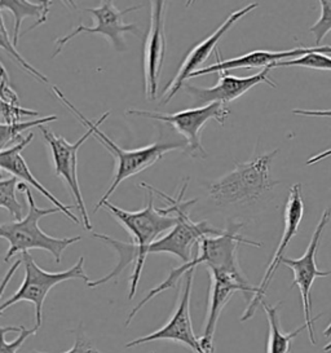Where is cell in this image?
Segmentation results:
<instances>
[{
	"label": "cell",
	"mask_w": 331,
	"mask_h": 353,
	"mask_svg": "<svg viewBox=\"0 0 331 353\" xmlns=\"http://www.w3.org/2000/svg\"><path fill=\"white\" fill-rule=\"evenodd\" d=\"M106 208L117 221L127 229V232L131 234L132 242L126 243L118 239H112L106 234L93 233L94 239H101L105 243L110 245L113 249L117 250L119 255L118 265L114 268L108 276L97 281H91L87 283L88 288H97L109 281L117 279L121 272L131 263H134V272L130 279V294L128 299L131 301L136 294L139 282L141 279V273L144 268L145 259H146V250L155 242L157 239L167 232L172 230L177 224V216L174 214H170L167 208H154V193L149 192V201L148 205L140 211H126L123 208H117L109 201L105 202L103 208Z\"/></svg>",
	"instance_id": "1"
},
{
	"label": "cell",
	"mask_w": 331,
	"mask_h": 353,
	"mask_svg": "<svg viewBox=\"0 0 331 353\" xmlns=\"http://www.w3.org/2000/svg\"><path fill=\"white\" fill-rule=\"evenodd\" d=\"M243 227L242 223H230L227 229H224V233L220 236H208L199 241L198 246V255L189 263H184L181 267L174 268L170 272V276L166 279L161 285H158L154 289L149 291V294L140 301L131 313L127 317V321L124 326H128L134 320V316L140 312V310L152 301L154 296L159 295L161 292L174 288L176 282L184 277L189 270H194L198 265L205 264L207 268H217V270H227L237 276H243L242 270L239 268L238 263V248L239 245H250L255 248H261V243L258 241H251L241 236L239 230Z\"/></svg>",
	"instance_id": "2"
},
{
	"label": "cell",
	"mask_w": 331,
	"mask_h": 353,
	"mask_svg": "<svg viewBox=\"0 0 331 353\" xmlns=\"http://www.w3.org/2000/svg\"><path fill=\"white\" fill-rule=\"evenodd\" d=\"M53 91L56 94V97L61 101L62 104L68 106L69 110H72V113L82 122L83 125H88V127L92 128L93 137L96 140H99L112 153V156L117 161V171H115V175L113 177V181H112L110 187L108 188V190L105 192V194L101 197V199L99 201V203L96 205V208L93 210V214H96L100 208H103V203L109 201V198L113 194L114 190L119 187L126 179L137 175V174H140L141 171H144L146 168L153 166L159 159H162V157L165 156L166 153L172 152V150H176V149L186 148L185 143H180V144H174V143H154V144L143 146V148H139V149H131V150L122 149L118 144H115L109 136L103 134V131L100 130V125L108 119V117L110 115V112H106L97 121L92 122L87 117H84L65 97V94H62L61 91L56 85H53Z\"/></svg>",
	"instance_id": "3"
},
{
	"label": "cell",
	"mask_w": 331,
	"mask_h": 353,
	"mask_svg": "<svg viewBox=\"0 0 331 353\" xmlns=\"http://www.w3.org/2000/svg\"><path fill=\"white\" fill-rule=\"evenodd\" d=\"M279 149H274L243 163H238L230 172L219 177L208 187V196L220 206L252 203L265 192L279 185L270 176V167Z\"/></svg>",
	"instance_id": "4"
},
{
	"label": "cell",
	"mask_w": 331,
	"mask_h": 353,
	"mask_svg": "<svg viewBox=\"0 0 331 353\" xmlns=\"http://www.w3.org/2000/svg\"><path fill=\"white\" fill-rule=\"evenodd\" d=\"M26 202H28V214L19 221H10L1 224L0 236L1 239H7L10 243V249L6 254L4 260L8 263L10 258L16 254L29 252V250L39 249L50 252L56 260V263L61 261L62 252L70 245L79 242L82 237H69V239H56L46 234L39 228V220L61 212L57 208H39L37 206L34 197L31 194L30 188L26 189Z\"/></svg>",
	"instance_id": "5"
},
{
	"label": "cell",
	"mask_w": 331,
	"mask_h": 353,
	"mask_svg": "<svg viewBox=\"0 0 331 353\" xmlns=\"http://www.w3.org/2000/svg\"><path fill=\"white\" fill-rule=\"evenodd\" d=\"M22 264L25 267L23 282L10 299L3 301L0 313L3 314L10 305L20 301H30L35 305V326L41 327L43 322V305L48 292L59 283L69 280H83L86 283L91 282L84 272V258L81 256L75 265L62 272H47L41 270L29 252L21 254Z\"/></svg>",
	"instance_id": "6"
},
{
	"label": "cell",
	"mask_w": 331,
	"mask_h": 353,
	"mask_svg": "<svg viewBox=\"0 0 331 353\" xmlns=\"http://www.w3.org/2000/svg\"><path fill=\"white\" fill-rule=\"evenodd\" d=\"M126 113L134 117L161 121L172 125L176 131L185 139L186 153L193 158L196 157L205 158L206 152L201 143V131L203 130V125L211 119L217 121L221 125H224L229 115V109L225 105L212 103L205 106L185 109L172 114L149 112V110H137V109H130Z\"/></svg>",
	"instance_id": "7"
},
{
	"label": "cell",
	"mask_w": 331,
	"mask_h": 353,
	"mask_svg": "<svg viewBox=\"0 0 331 353\" xmlns=\"http://www.w3.org/2000/svg\"><path fill=\"white\" fill-rule=\"evenodd\" d=\"M331 218V208H326L321 216L317 227L313 232V236L310 239V245L305 250L304 255L299 259H290V258H282L281 264L286 265L288 268L292 270L294 273V281L292 286H298L303 303V311H304V319H305V326L310 334V341L313 345L316 344V336H314V321L320 317L312 316V298H310V289L316 279L320 277H328L330 276L331 270H320L317 268V251L320 248L321 237L323 234V230L329 224Z\"/></svg>",
	"instance_id": "8"
},
{
	"label": "cell",
	"mask_w": 331,
	"mask_h": 353,
	"mask_svg": "<svg viewBox=\"0 0 331 353\" xmlns=\"http://www.w3.org/2000/svg\"><path fill=\"white\" fill-rule=\"evenodd\" d=\"M87 128L86 134L79 137L75 143H69L65 137L62 136L54 135L52 131H50L46 125L39 127L41 135L47 144L51 149L52 159L54 165V175L61 177L62 180L66 183V185L70 189L72 197L75 199V208H78L82 214L83 225L87 230H92V224L91 219L88 215V211L86 208L84 199H83L82 190L79 187L78 181V150L79 148L90 139L93 137V131L91 127L84 125Z\"/></svg>",
	"instance_id": "9"
},
{
	"label": "cell",
	"mask_w": 331,
	"mask_h": 353,
	"mask_svg": "<svg viewBox=\"0 0 331 353\" xmlns=\"http://www.w3.org/2000/svg\"><path fill=\"white\" fill-rule=\"evenodd\" d=\"M141 8V6H134L126 8L124 11L118 10L113 4V1H103L100 7L96 8H87L86 12H90L96 20L94 26H86V25H78L70 34L61 37L56 41V50L52 54V59L59 56L63 47L70 42L72 38L78 37L79 34H100L113 46L118 52H123L127 48L126 41L123 39L124 32L134 34L136 37L141 38V32L136 23H126L123 21V16L128 12L136 11Z\"/></svg>",
	"instance_id": "10"
},
{
	"label": "cell",
	"mask_w": 331,
	"mask_h": 353,
	"mask_svg": "<svg viewBox=\"0 0 331 353\" xmlns=\"http://www.w3.org/2000/svg\"><path fill=\"white\" fill-rule=\"evenodd\" d=\"M208 272L211 277L210 311L203 329V335L201 336V345L205 353H215L214 338L217 332V321L228 301H230L233 294L237 291L242 292L246 298H248V294L257 295L258 288L251 286L245 276H237L227 270L217 268H208Z\"/></svg>",
	"instance_id": "11"
},
{
	"label": "cell",
	"mask_w": 331,
	"mask_h": 353,
	"mask_svg": "<svg viewBox=\"0 0 331 353\" xmlns=\"http://www.w3.org/2000/svg\"><path fill=\"white\" fill-rule=\"evenodd\" d=\"M194 270H189L184 276V288L183 294L179 301V305L174 312L170 321L163 327L145 335L143 338L134 339L126 344V348H131L136 345H141L144 343L155 342V341H171V342L181 343L189 347L194 353H205L201 345V338H197L192 319H190V296H192V286H193Z\"/></svg>",
	"instance_id": "12"
},
{
	"label": "cell",
	"mask_w": 331,
	"mask_h": 353,
	"mask_svg": "<svg viewBox=\"0 0 331 353\" xmlns=\"http://www.w3.org/2000/svg\"><path fill=\"white\" fill-rule=\"evenodd\" d=\"M150 28L143 48V74L145 94L149 100L157 99L159 78L166 54V1H150Z\"/></svg>",
	"instance_id": "13"
},
{
	"label": "cell",
	"mask_w": 331,
	"mask_h": 353,
	"mask_svg": "<svg viewBox=\"0 0 331 353\" xmlns=\"http://www.w3.org/2000/svg\"><path fill=\"white\" fill-rule=\"evenodd\" d=\"M303 215H304V201H303L301 185L294 184L290 189L289 198H288L286 208H285V229H283L282 239L279 241V248L276 250L273 258L269 263L268 268L263 277L261 283L258 286V294L254 295L252 299L248 303L246 311L241 317V321H248V319H251L255 314L259 304H261L264 301V296H265L269 283L281 264L285 250L288 249L291 239L298 234V229H299L300 223L303 220Z\"/></svg>",
	"instance_id": "14"
},
{
	"label": "cell",
	"mask_w": 331,
	"mask_h": 353,
	"mask_svg": "<svg viewBox=\"0 0 331 353\" xmlns=\"http://www.w3.org/2000/svg\"><path fill=\"white\" fill-rule=\"evenodd\" d=\"M259 6L257 3H251L246 7L241 8L239 11H234L229 14L225 21L223 22L215 32H212L210 37H207L206 39H203L202 42L198 43L196 47L188 53L184 59V61L181 63V66L179 69V72L175 77L172 78V81L167 84L163 92V104L170 103L175 94L179 92L180 88L184 87V83L190 78L192 74L196 73L198 70H201L202 65L205 63L207 59L210 57V54L215 51L217 43L220 42V39L227 34L236 23H237L242 17H245L250 12L257 10Z\"/></svg>",
	"instance_id": "15"
},
{
	"label": "cell",
	"mask_w": 331,
	"mask_h": 353,
	"mask_svg": "<svg viewBox=\"0 0 331 353\" xmlns=\"http://www.w3.org/2000/svg\"><path fill=\"white\" fill-rule=\"evenodd\" d=\"M270 70H272V68H265L260 73L245 77V78L234 77V75L229 74V72H223V73H220L219 83L211 88H203V87H198L194 84H185L183 88L186 94L192 96V99L198 105L205 106V105L212 104V103L227 105L237 100L258 84H269L270 87L276 88L277 84L269 78Z\"/></svg>",
	"instance_id": "16"
},
{
	"label": "cell",
	"mask_w": 331,
	"mask_h": 353,
	"mask_svg": "<svg viewBox=\"0 0 331 353\" xmlns=\"http://www.w3.org/2000/svg\"><path fill=\"white\" fill-rule=\"evenodd\" d=\"M312 53H326L331 54V46H320V47H297L294 50L289 51H252V52L238 56L234 59L229 60H221L220 59V51H217V63H212L206 68H202L194 74L190 75V78H197L202 77L207 74L223 73V72H230L236 69H255V68H272L276 63H282V61H289V60H295L307 54ZM189 78V79H190Z\"/></svg>",
	"instance_id": "17"
},
{
	"label": "cell",
	"mask_w": 331,
	"mask_h": 353,
	"mask_svg": "<svg viewBox=\"0 0 331 353\" xmlns=\"http://www.w3.org/2000/svg\"><path fill=\"white\" fill-rule=\"evenodd\" d=\"M32 139H34V135L29 134L26 137H22L17 144L1 150V153H0V167H1L3 172H8L12 176L19 177L21 180L29 183L31 187L37 189L48 201H51L54 208H59L75 224H79V220L72 214V206H68V205L62 203L59 198L53 196L47 188L39 183L38 179H35V176L31 174L30 168L28 166L25 158L21 156L22 150L30 144Z\"/></svg>",
	"instance_id": "18"
},
{
	"label": "cell",
	"mask_w": 331,
	"mask_h": 353,
	"mask_svg": "<svg viewBox=\"0 0 331 353\" xmlns=\"http://www.w3.org/2000/svg\"><path fill=\"white\" fill-rule=\"evenodd\" d=\"M52 1H41V3H30L26 0H1L0 11H10L14 17V28H13V43L17 46L20 39L21 25L26 17H35L37 22L30 26L26 32L34 30L41 26L48 19V13L51 8Z\"/></svg>",
	"instance_id": "19"
},
{
	"label": "cell",
	"mask_w": 331,
	"mask_h": 353,
	"mask_svg": "<svg viewBox=\"0 0 331 353\" xmlns=\"http://www.w3.org/2000/svg\"><path fill=\"white\" fill-rule=\"evenodd\" d=\"M264 312L267 314L269 325L268 343H267V353H290L291 343L299 335L304 329L307 330L305 323L301 325L297 330L290 332H282L281 321H279V305H270L265 301L261 303Z\"/></svg>",
	"instance_id": "20"
},
{
	"label": "cell",
	"mask_w": 331,
	"mask_h": 353,
	"mask_svg": "<svg viewBox=\"0 0 331 353\" xmlns=\"http://www.w3.org/2000/svg\"><path fill=\"white\" fill-rule=\"evenodd\" d=\"M57 119H59L57 115H48V117L28 121V122H19V123H12V125L1 123L0 125V146H1V150L7 149L10 144H13V145L17 144L22 139L21 137L22 132L30 130L32 127L39 128L41 125H47L50 122H54Z\"/></svg>",
	"instance_id": "21"
},
{
	"label": "cell",
	"mask_w": 331,
	"mask_h": 353,
	"mask_svg": "<svg viewBox=\"0 0 331 353\" xmlns=\"http://www.w3.org/2000/svg\"><path fill=\"white\" fill-rule=\"evenodd\" d=\"M19 185V177L12 176L0 180V206L8 210L16 221L23 219V208L16 197Z\"/></svg>",
	"instance_id": "22"
},
{
	"label": "cell",
	"mask_w": 331,
	"mask_h": 353,
	"mask_svg": "<svg viewBox=\"0 0 331 353\" xmlns=\"http://www.w3.org/2000/svg\"><path fill=\"white\" fill-rule=\"evenodd\" d=\"M38 330V326H34L32 329H26L23 326H3L0 353H17L25 341L29 336L35 335Z\"/></svg>",
	"instance_id": "23"
},
{
	"label": "cell",
	"mask_w": 331,
	"mask_h": 353,
	"mask_svg": "<svg viewBox=\"0 0 331 353\" xmlns=\"http://www.w3.org/2000/svg\"><path fill=\"white\" fill-rule=\"evenodd\" d=\"M0 43H1V48L7 52H10V57L14 59V61L19 63L20 66H22L28 73L31 74L34 78H37L38 81H41L43 83H48V78L41 74V72H38L35 68H32L30 63H28L20 53L16 51V46L14 43L10 42V35L7 32V28H6V22H4V13L1 12L0 13Z\"/></svg>",
	"instance_id": "24"
},
{
	"label": "cell",
	"mask_w": 331,
	"mask_h": 353,
	"mask_svg": "<svg viewBox=\"0 0 331 353\" xmlns=\"http://www.w3.org/2000/svg\"><path fill=\"white\" fill-rule=\"evenodd\" d=\"M289 66H298V68H305L312 70H328L331 72V56L326 53H312L303 56L295 60L282 61V63L273 65L274 68H289Z\"/></svg>",
	"instance_id": "25"
},
{
	"label": "cell",
	"mask_w": 331,
	"mask_h": 353,
	"mask_svg": "<svg viewBox=\"0 0 331 353\" xmlns=\"http://www.w3.org/2000/svg\"><path fill=\"white\" fill-rule=\"evenodd\" d=\"M320 6V19L310 29V32L314 35L316 47H320L321 42L331 32V0H321Z\"/></svg>",
	"instance_id": "26"
},
{
	"label": "cell",
	"mask_w": 331,
	"mask_h": 353,
	"mask_svg": "<svg viewBox=\"0 0 331 353\" xmlns=\"http://www.w3.org/2000/svg\"><path fill=\"white\" fill-rule=\"evenodd\" d=\"M39 113L31 109L22 108L20 105L7 104L1 103V117H3V123L12 125V123H19L21 122L22 117H38Z\"/></svg>",
	"instance_id": "27"
},
{
	"label": "cell",
	"mask_w": 331,
	"mask_h": 353,
	"mask_svg": "<svg viewBox=\"0 0 331 353\" xmlns=\"http://www.w3.org/2000/svg\"><path fill=\"white\" fill-rule=\"evenodd\" d=\"M292 114L295 115H303V117H321V118H331V109L328 110H305V109H294L292 110ZM331 157V148L322 152L317 156L310 157V159L305 162L307 166L310 165H314V163H319L321 161Z\"/></svg>",
	"instance_id": "28"
},
{
	"label": "cell",
	"mask_w": 331,
	"mask_h": 353,
	"mask_svg": "<svg viewBox=\"0 0 331 353\" xmlns=\"http://www.w3.org/2000/svg\"><path fill=\"white\" fill-rule=\"evenodd\" d=\"M0 85H1V103L7 104H19V96L14 92V90L10 85V78L4 65L1 66V79H0Z\"/></svg>",
	"instance_id": "29"
},
{
	"label": "cell",
	"mask_w": 331,
	"mask_h": 353,
	"mask_svg": "<svg viewBox=\"0 0 331 353\" xmlns=\"http://www.w3.org/2000/svg\"><path fill=\"white\" fill-rule=\"evenodd\" d=\"M32 353H43V352H32ZM63 353H103L100 352L90 339L86 338V335L83 332H77V338H75V343L69 351Z\"/></svg>",
	"instance_id": "30"
},
{
	"label": "cell",
	"mask_w": 331,
	"mask_h": 353,
	"mask_svg": "<svg viewBox=\"0 0 331 353\" xmlns=\"http://www.w3.org/2000/svg\"><path fill=\"white\" fill-rule=\"evenodd\" d=\"M323 335H325V336H326V338H329V336H330V335H331V321H330V323H329V325H328V327H326V329H325V332H323Z\"/></svg>",
	"instance_id": "31"
},
{
	"label": "cell",
	"mask_w": 331,
	"mask_h": 353,
	"mask_svg": "<svg viewBox=\"0 0 331 353\" xmlns=\"http://www.w3.org/2000/svg\"><path fill=\"white\" fill-rule=\"evenodd\" d=\"M323 351H325V352H330L331 343H329V344H328V345H325V347H323Z\"/></svg>",
	"instance_id": "32"
}]
</instances>
